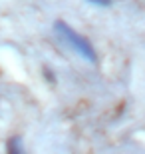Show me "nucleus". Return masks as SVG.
Wrapping results in <instances>:
<instances>
[{"instance_id": "1", "label": "nucleus", "mask_w": 145, "mask_h": 154, "mask_svg": "<svg viewBox=\"0 0 145 154\" xmlns=\"http://www.w3.org/2000/svg\"><path fill=\"white\" fill-rule=\"evenodd\" d=\"M54 30H56L58 36H60L76 54H80L84 60H88V62H97V52H95V48L91 46V42H89L86 36L78 34L70 24H66L64 20H58V22L54 24Z\"/></svg>"}, {"instance_id": "2", "label": "nucleus", "mask_w": 145, "mask_h": 154, "mask_svg": "<svg viewBox=\"0 0 145 154\" xmlns=\"http://www.w3.org/2000/svg\"><path fill=\"white\" fill-rule=\"evenodd\" d=\"M8 154H26L24 148H22L20 138H12L10 142H8Z\"/></svg>"}]
</instances>
